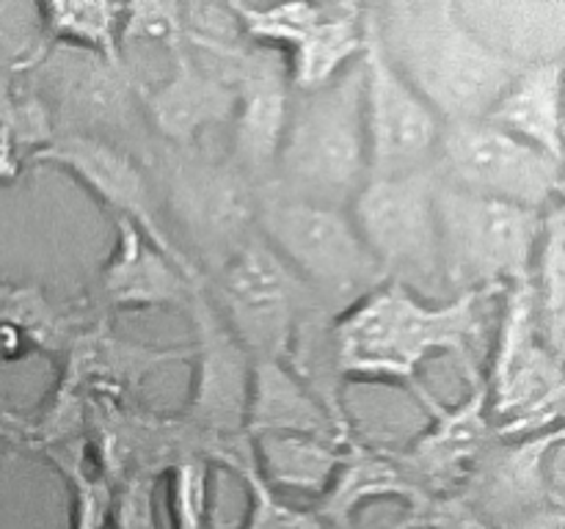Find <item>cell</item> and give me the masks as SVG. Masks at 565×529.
Returning a JSON list of instances; mask_svg holds the SVG:
<instances>
[{
    "mask_svg": "<svg viewBox=\"0 0 565 529\" xmlns=\"http://www.w3.org/2000/svg\"><path fill=\"white\" fill-rule=\"evenodd\" d=\"M500 292H461L423 301L401 284H381L334 317V339L345 380L403 384L434 411L439 402L423 389L419 373L430 358L458 356L478 369L472 347L483 331V303Z\"/></svg>",
    "mask_w": 565,
    "mask_h": 529,
    "instance_id": "1",
    "label": "cell"
},
{
    "mask_svg": "<svg viewBox=\"0 0 565 529\" xmlns=\"http://www.w3.org/2000/svg\"><path fill=\"white\" fill-rule=\"evenodd\" d=\"M367 17L386 61L441 121L483 119L522 69L486 47L452 0L367 3Z\"/></svg>",
    "mask_w": 565,
    "mask_h": 529,
    "instance_id": "2",
    "label": "cell"
},
{
    "mask_svg": "<svg viewBox=\"0 0 565 529\" xmlns=\"http://www.w3.org/2000/svg\"><path fill=\"white\" fill-rule=\"evenodd\" d=\"M367 182L362 55L329 83L292 91L274 176L265 187L348 209Z\"/></svg>",
    "mask_w": 565,
    "mask_h": 529,
    "instance_id": "3",
    "label": "cell"
},
{
    "mask_svg": "<svg viewBox=\"0 0 565 529\" xmlns=\"http://www.w3.org/2000/svg\"><path fill=\"white\" fill-rule=\"evenodd\" d=\"M143 163L171 237L204 281L257 235L259 185L226 149L154 143Z\"/></svg>",
    "mask_w": 565,
    "mask_h": 529,
    "instance_id": "4",
    "label": "cell"
},
{
    "mask_svg": "<svg viewBox=\"0 0 565 529\" xmlns=\"http://www.w3.org/2000/svg\"><path fill=\"white\" fill-rule=\"evenodd\" d=\"M22 69L53 116L55 136H88L147 160L154 149L141 91L121 61L92 50L44 42Z\"/></svg>",
    "mask_w": 565,
    "mask_h": 529,
    "instance_id": "5",
    "label": "cell"
},
{
    "mask_svg": "<svg viewBox=\"0 0 565 529\" xmlns=\"http://www.w3.org/2000/svg\"><path fill=\"white\" fill-rule=\"evenodd\" d=\"M257 235L334 317L386 284L348 209L320 207L259 187Z\"/></svg>",
    "mask_w": 565,
    "mask_h": 529,
    "instance_id": "6",
    "label": "cell"
},
{
    "mask_svg": "<svg viewBox=\"0 0 565 529\" xmlns=\"http://www.w3.org/2000/svg\"><path fill=\"white\" fill-rule=\"evenodd\" d=\"M436 224L441 279L452 295L502 292L527 279L544 213L469 196L436 180Z\"/></svg>",
    "mask_w": 565,
    "mask_h": 529,
    "instance_id": "7",
    "label": "cell"
},
{
    "mask_svg": "<svg viewBox=\"0 0 565 529\" xmlns=\"http://www.w3.org/2000/svg\"><path fill=\"white\" fill-rule=\"evenodd\" d=\"M489 386V413L497 439H527L563 424V356L544 342L530 281L502 290Z\"/></svg>",
    "mask_w": 565,
    "mask_h": 529,
    "instance_id": "8",
    "label": "cell"
},
{
    "mask_svg": "<svg viewBox=\"0 0 565 529\" xmlns=\"http://www.w3.org/2000/svg\"><path fill=\"white\" fill-rule=\"evenodd\" d=\"M185 312L196 328V378L180 422L191 430L202 461L241 474L254 466L246 433L254 361L215 312L204 287L193 292Z\"/></svg>",
    "mask_w": 565,
    "mask_h": 529,
    "instance_id": "9",
    "label": "cell"
},
{
    "mask_svg": "<svg viewBox=\"0 0 565 529\" xmlns=\"http://www.w3.org/2000/svg\"><path fill=\"white\" fill-rule=\"evenodd\" d=\"M348 213L386 284L406 287L423 301L445 287L434 171L367 180Z\"/></svg>",
    "mask_w": 565,
    "mask_h": 529,
    "instance_id": "10",
    "label": "cell"
},
{
    "mask_svg": "<svg viewBox=\"0 0 565 529\" xmlns=\"http://www.w3.org/2000/svg\"><path fill=\"white\" fill-rule=\"evenodd\" d=\"M430 171L441 185L469 196L539 213L563 204L565 169L561 160L500 130L489 119L445 121Z\"/></svg>",
    "mask_w": 565,
    "mask_h": 529,
    "instance_id": "11",
    "label": "cell"
},
{
    "mask_svg": "<svg viewBox=\"0 0 565 529\" xmlns=\"http://www.w3.org/2000/svg\"><path fill=\"white\" fill-rule=\"evenodd\" d=\"M204 290L252 361H285L298 317L320 303L259 235L232 253Z\"/></svg>",
    "mask_w": 565,
    "mask_h": 529,
    "instance_id": "12",
    "label": "cell"
},
{
    "mask_svg": "<svg viewBox=\"0 0 565 529\" xmlns=\"http://www.w3.org/2000/svg\"><path fill=\"white\" fill-rule=\"evenodd\" d=\"M193 61L230 83L235 94V114L230 121L232 138L226 152L259 187H265L274 176L290 108L292 83L287 55L246 36L210 58Z\"/></svg>",
    "mask_w": 565,
    "mask_h": 529,
    "instance_id": "13",
    "label": "cell"
},
{
    "mask_svg": "<svg viewBox=\"0 0 565 529\" xmlns=\"http://www.w3.org/2000/svg\"><path fill=\"white\" fill-rule=\"evenodd\" d=\"M232 11L254 42L287 55L292 91L323 86L364 50V3H232Z\"/></svg>",
    "mask_w": 565,
    "mask_h": 529,
    "instance_id": "14",
    "label": "cell"
},
{
    "mask_svg": "<svg viewBox=\"0 0 565 529\" xmlns=\"http://www.w3.org/2000/svg\"><path fill=\"white\" fill-rule=\"evenodd\" d=\"M364 136L367 180L417 174L434 165L445 121L386 61L364 6Z\"/></svg>",
    "mask_w": 565,
    "mask_h": 529,
    "instance_id": "15",
    "label": "cell"
},
{
    "mask_svg": "<svg viewBox=\"0 0 565 529\" xmlns=\"http://www.w3.org/2000/svg\"><path fill=\"white\" fill-rule=\"evenodd\" d=\"M33 160L58 165V169L75 174V180L83 182L114 213V218L130 220L177 268H182L193 279L204 281V276L193 268L191 259L180 251V246L171 237L147 163L138 160L136 154L125 152L108 141H99V138L55 136L47 147L33 154Z\"/></svg>",
    "mask_w": 565,
    "mask_h": 529,
    "instance_id": "16",
    "label": "cell"
},
{
    "mask_svg": "<svg viewBox=\"0 0 565 529\" xmlns=\"http://www.w3.org/2000/svg\"><path fill=\"white\" fill-rule=\"evenodd\" d=\"M563 424L527 435L497 439L456 490L491 529L541 505H565Z\"/></svg>",
    "mask_w": 565,
    "mask_h": 529,
    "instance_id": "17",
    "label": "cell"
},
{
    "mask_svg": "<svg viewBox=\"0 0 565 529\" xmlns=\"http://www.w3.org/2000/svg\"><path fill=\"white\" fill-rule=\"evenodd\" d=\"M469 391L458 406H436L430 424L395 452L406 477L428 496L456 494L475 463L497 441L489 413V386L480 369H469Z\"/></svg>",
    "mask_w": 565,
    "mask_h": 529,
    "instance_id": "18",
    "label": "cell"
},
{
    "mask_svg": "<svg viewBox=\"0 0 565 529\" xmlns=\"http://www.w3.org/2000/svg\"><path fill=\"white\" fill-rule=\"evenodd\" d=\"M141 91L143 119L154 143L193 147L207 141L215 127H224L235 114V94L221 75L210 72L191 55L180 53L174 64Z\"/></svg>",
    "mask_w": 565,
    "mask_h": 529,
    "instance_id": "19",
    "label": "cell"
},
{
    "mask_svg": "<svg viewBox=\"0 0 565 529\" xmlns=\"http://www.w3.org/2000/svg\"><path fill=\"white\" fill-rule=\"evenodd\" d=\"M204 281L177 268L130 220L116 218V248L97 281L99 309H163L185 312Z\"/></svg>",
    "mask_w": 565,
    "mask_h": 529,
    "instance_id": "20",
    "label": "cell"
},
{
    "mask_svg": "<svg viewBox=\"0 0 565 529\" xmlns=\"http://www.w3.org/2000/svg\"><path fill=\"white\" fill-rule=\"evenodd\" d=\"M463 25L516 66L565 58L563 0H452Z\"/></svg>",
    "mask_w": 565,
    "mask_h": 529,
    "instance_id": "21",
    "label": "cell"
},
{
    "mask_svg": "<svg viewBox=\"0 0 565 529\" xmlns=\"http://www.w3.org/2000/svg\"><path fill=\"white\" fill-rule=\"evenodd\" d=\"M375 499H403L406 507H417L428 494L406 477L395 452L353 439L329 488L309 507L318 512L326 529H353L359 507Z\"/></svg>",
    "mask_w": 565,
    "mask_h": 529,
    "instance_id": "22",
    "label": "cell"
},
{
    "mask_svg": "<svg viewBox=\"0 0 565 529\" xmlns=\"http://www.w3.org/2000/svg\"><path fill=\"white\" fill-rule=\"evenodd\" d=\"M563 69L565 58L519 69L489 114L491 125L522 138L563 163Z\"/></svg>",
    "mask_w": 565,
    "mask_h": 529,
    "instance_id": "23",
    "label": "cell"
},
{
    "mask_svg": "<svg viewBox=\"0 0 565 529\" xmlns=\"http://www.w3.org/2000/svg\"><path fill=\"white\" fill-rule=\"evenodd\" d=\"M248 439L259 433H303L353 439L356 433L342 430L326 408L303 389L301 380L287 369L285 361H254L252 389L246 411Z\"/></svg>",
    "mask_w": 565,
    "mask_h": 529,
    "instance_id": "24",
    "label": "cell"
},
{
    "mask_svg": "<svg viewBox=\"0 0 565 529\" xmlns=\"http://www.w3.org/2000/svg\"><path fill=\"white\" fill-rule=\"evenodd\" d=\"M356 439V435H353ZM353 439L303 433H259L252 435V452L257 474L279 490L307 494L318 499L329 488L331 477L345 457Z\"/></svg>",
    "mask_w": 565,
    "mask_h": 529,
    "instance_id": "25",
    "label": "cell"
},
{
    "mask_svg": "<svg viewBox=\"0 0 565 529\" xmlns=\"http://www.w3.org/2000/svg\"><path fill=\"white\" fill-rule=\"evenodd\" d=\"M285 364L303 384V389L326 408L342 430L353 433L351 417L345 408L348 380L340 367V353L334 339V314L315 303L298 317L287 345Z\"/></svg>",
    "mask_w": 565,
    "mask_h": 529,
    "instance_id": "26",
    "label": "cell"
},
{
    "mask_svg": "<svg viewBox=\"0 0 565 529\" xmlns=\"http://www.w3.org/2000/svg\"><path fill=\"white\" fill-rule=\"evenodd\" d=\"M565 209H546L539 251L530 264V292L541 336L555 353L565 350Z\"/></svg>",
    "mask_w": 565,
    "mask_h": 529,
    "instance_id": "27",
    "label": "cell"
},
{
    "mask_svg": "<svg viewBox=\"0 0 565 529\" xmlns=\"http://www.w3.org/2000/svg\"><path fill=\"white\" fill-rule=\"evenodd\" d=\"M121 9L125 3H94V0H75V3H44L39 6L42 31L50 42L72 44V47L92 50L110 61H119V31Z\"/></svg>",
    "mask_w": 565,
    "mask_h": 529,
    "instance_id": "28",
    "label": "cell"
},
{
    "mask_svg": "<svg viewBox=\"0 0 565 529\" xmlns=\"http://www.w3.org/2000/svg\"><path fill=\"white\" fill-rule=\"evenodd\" d=\"M158 53L166 64H174L185 53V28H182V3L177 0H141L125 3L119 31V61L130 55Z\"/></svg>",
    "mask_w": 565,
    "mask_h": 529,
    "instance_id": "29",
    "label": "cell"
},
{
    "mask_svg": "<svg viewBox=\"0 0 565 529\" xmlns=\"http://www.w3.org/2000/svg\"><path fill=\"white\" fill-rule=\"evenodd\" d=\"M210 474L213 466L202 457L174 463L169 477L171 529H210Z\"/></svg>",
    "mask_w": 565,
    "mask_h": 529,
    "instance_id": "30",
    "label": "cell"
},
{
    "mask_svg": "<svg viewBox=\"0 0 565 529\" xmlns=\"http://www.w3.org/2000/svg\"><path fill=\"white\" fill-rule=\"evenodd\" d=\"M237 477L248 494V512L241 529H326L312 507H296L279 499V494L259 477L257 466L243 468Z\"/></svg>",
    "mask_w": 565,
    "mask_h": 529,
    "instance_id": "31",
    "label": "cell"
},
{
    "mask_svg": "<svg viewBox=\"0 0 565 529\" xmlns=\"http://www.w3.org/2000/svg\"><path fill=\"white\" fill-rule=\"evenodd\" d=\"M58 466L72 483V529H105L110 521L114 483L103 472L88 474L81 463V452L58 457Z\"/></svg>",
    "mask_w": 565,
    "mask_h": 529,
    "instance_id": "32",
    "label": "cell"
},
{
    "mask_svg": "<svg viewBox=\"0 0 565 529\" xmlns=\"http://www.w3.org/2000/svg\"><path fill=\"white\" fill-rule=\"evenodd\" d=\"M158 483L160 474L130 472L114 485V501H110L114 529H158V516H154Z\"/></svg>",
    "mask_w": 565,
    "mask_h": 529,
    "instance_id": "33",
    "label": "cell"
},
{
    "mask_svg": "<svg viewBox=\"0 0 565 529\" xmlns=\"http://www.w3.org/2000/svg\"><path fill=\"white\" fill-rule=\"evenodd\" d=\"M565 505H541L524 510L508 521L497 523L494 529H565Z\"/></svg>",
    "mask_w": 565,
    "mask_h": 529,
    "instance_id": "34",
    "label": "cell"
},
{
    "mask_svg": "<svg viewBox=\"0 0 565 529\" xmlns=\"http://www.w3.org/2000/svg\"><path fill=\"white\" fill-rule=\"evenodd\" d=\"M395 529H428V527H403V523H397Z\"/></svg>",
    "mask_w": 565,
    "mask_h": 529,
    "instance_id": "35",
    "label": "cell"
}]
</instances>
